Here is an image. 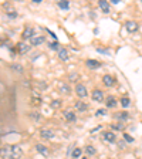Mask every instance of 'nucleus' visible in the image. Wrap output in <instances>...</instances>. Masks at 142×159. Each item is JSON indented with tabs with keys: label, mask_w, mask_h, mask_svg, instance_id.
<instances>
[{
	"label": "nucleus",
	"mask_w": 142,
	"mask_h": 159,
	"mask_svg": "<svg viewBox=\"0 0 142 159\" xmlns=\"http://www.w3.org/2000/svg\"><path fill=\"white\" fill-rule=\"evenodd\" d=\"M23 156V149L19 145H6L0 148V159H20Z\"/></svg>",
	"instance_id": "f257e3e1"
},
{
	"label": "nucleus",
	"mask_w": 142,
	"mask_h": 159,
	"mask_svg": "<svg viewBox=\"0 0 142 159\" xmlns=\"http://www.w3.org/2000/svg\"><path fill=\"white\" fill-rule=\"evenodd\" d=\"M103 139L108 143H114L117 141V135L111 131H107V132H103Z\"/></svg>",
	"instance_id": "f03ea898"
},
{
	"label": "nucleus",
	"mask_w": 142,
	"mask_h": 159,
	"mask_svg": "<svg viewBox=\"0 0 142 159\" xmlns=\"http://www.w3.org/2000/svg\"><path fill=\"white\" fill-rule=\"evenodd\" d=\"M76 93L80 98H85V97L88 95V91H87V88L83 85V84H77L76 85Z\"/></svg>",
	"instance_id": "7ed1b4c3"
},
{
	"label": "nucleus",
	"mask_w": 142,
	"mask_h": 159,
	"mask_svg": "<svg viewBox=\"0 0 142 159\" xmlns=\"http://www.w3.org/2000/svg\"><path fill=\"white\" fill-rule=\"evenodd\" d=\"M91 98L94 99V101H97V102H103L104 99V94H103V91L101 89H94L93 91V94H91Z\"/></svg>",
	"instance_id": "20e7f679"
},
{
	"label": "nucleus",
	"mask_w": 142,
	"mask_h": 159,
	"mask_svg": "<svg viewBox=\"0 0 142 159\" xmlns=\"http://www.w3.org/2000/svg\"><path fill=\"white\" fill-rule=\"evenodd\" d=\"M40 135L41 138H46V139H53L54 138V131L53 129H48V128H44L40 131Z\"/></svg>",
	"instance_id": "39448f33"
},
{
	"label": "nucleus",
	"mask_w": 142,
	"mask_h": 159,
	"mask_svg": "<svg viewBox=\"0 0 142 159\" xmlns=\"http://www.w3.org/2000/svg\"><path fill=\"white\" fill-rule=\"evenodd\" d=\"M34 148H36V151L40 153V155H43V156H48V148L44 145H41V143H36L34 145Z\"/></svg>",
	"instance_id": "423d86ee"
},
{
	"label": "nucleus",
	"mask_w": 142,
	"mask_h": 159,
	"mask_svg": "<svg viewBox=\"0 0 142 159\" xmlns=\"http://www.w3.org/2000/svg\"><path fill=\"white\" fill-rule=\"evenodd\" d=\"M58 89H60V93L61 94H70L71 93V88H70V85L67 83H64V81H60L58 83Z\"/></svg>",
	"instance_id": "0eeeda50"
},
{
	"label": "nucleus",
	"mask_w": 142,
	"mask_h": 159,
	"mask_svg": "<svg viewBox=\"0 0 142 159\" xmlns=\"http://www.w3.org/2000/svg\"><path fill=\"white\" fill-rule=\"evenodd\" d=\"M125 29L128 30L129 33H135V31H138L139 26L135 23V21H126V23H125Z\"/></svg>",
	"instance_id": "6e6552de"
},
{
	"label": "nucleus",
	"mask_w": 142,
	"mask_h": 159,
	"mask_svg": "<svg viewBox=\"0 0 142 159\" xmlns=\"http://www.w3.org/2000/svg\"><path fill=\"white\" fill-rule=\"evenodd\" d=\"M103 83L105 84L107 87H114V84H115V78H114L112 75L107 74V75H104V77H103Z\"/></svg>",
	"instance_id": "1a4fd4ad"
},
{
	"label": "nucleus",
	"mask_w": 142,
	"mask_h": 159,
	"mask_svg": "<svg viewBox=\"0 0 142 159\" xmlns=\"http://www.w3.org/2000/svg\"><path fill=\"white\" fill-rule=\"evenodd\" d=\"M63 115H64V118H66L68 122H76L77 121V115L73 112V111H64Z\"/></svg>",
	"instance_id": "9d476101"
},
{
	"label": "nucleus",
	"mask_w": 142,
	"mask_h": 159,
	"mask_svg": "<svg viewBox=\"0 0 142 159\" xmlns=\"http://www.w3.org/2000/svg\"><path fill=\"white\" fill-rule=\"evenodd\" d=\"M34 37V30L31 27H26L23 31V39L24 40H31Z\"/></svg>",
	"instance_id": "9b49d317"
},
{
	"label": "nucleus",
	"mask_w": 142,
	"mask_h": 159,
	"mask_svg": "<svg viewBox=\"0 0 142 159\" xmlns=\"http://www.w3.org/2000/svg\"><path fill=\"white\" fill-rule=\"evenodd\" d=\"M30 41H31V44H33L34 47H37V46L43 44L44 41H46V37H43V36H34L33 39L30 40Z\"/></svg>",
	"instance_id": "f8f14e48"
},
{
	"label": "nucleus",
	"mask_w": 142,
	"mask_h": 159,
	"mask_svg": "<svg viewBox=\"0 0 142 159\" xmlns=\"http://www.w3.org/2000/svg\"><path fill=\"white\" fill-rule=\"evenodd\" d=\"M58 58L61 60V61H68V58H70L68 50H66V48H60V50H58Z\"/></svg>",
	"instance_id": "ddd939ff"
},
{
	"label": "nucleus",
	"mask_w": 142,
	"mask_h": 159,
	"mask_svg": "<svg viewBox=\"0 0 142 159\" xmlns=\"http://www.w3.org/2000/svg\"><path fill=\"white\" fill-rule=\"evenodd\" d=\"M85 66L88 67V68H91V70H97V68L101 67V63H99V61H95V60H87Z\"/></svg>",
	"instance_id": "4468645a"
},
{
	"label": "nucleus",
	"mask_w": 142,
	"mask_h": 159,
	"mask_svg": "<svg viewBox=\"0 0 142 159\" xmlns=\"http://www.w3.org/2000/svg\"><path fill=\"white\" fill-rule=\"evenodd\" d=\"M74 107H76V109L80 111V112H85L87 109H88V105H87L85 102H83V101H77V102L74 104Z\"/></svg>",
	"instance_id": "2eb2a0df"
},
{
	"label": "nucleus",
	"mask_w": 142,
	"mask_h": 159,
	"mask_svg": "<svg viewBox=\"0 0 142 159\" xmlns=\"http://www.w3.org/2000/svg\"><path fill=\"white\" fill-rule=\"evenodd\" d=\"M105 105H107V108H114V107L117 105V99L114 98L112 95L107 97V99H105Z\"/></svg>",
	"instance_id": "dca6fc26"
},
{
	"label": "nucleus",
	"mask_w": 142,
	"mask_h": 159,
	"mask_svg": "<svg viewBox=\"0 0 142 159\" xmlns=\"http://www.w3.org/2000/svg\"><path fill=\"white\" fill-rule=\"evenodd\" d=\"M17 50H19L20 54H26L27 51L30 50V47L27 46L26 43H19V44H17Z\"/></svg>",
	"instance_id": "f3484780"
},
{
	"label": "nucleus",
	"mask_w": 142,
	"mask_h": 159,
	"mask_svg": "<svg viewBox=\"0 0 142 159\" xmlns=\"http://www.w3.org/2000/svg\"><path fill=\"white\" fill-rule=\"evenodd\" d=\"M98 6L103 9L104 13H109V4H108V2H105V0H99Z\"/></svg>",
	"instance_id": "a211bd4d"
},
{
	"label": "nucleus",
	"mask_w": 142,
	"mask_h": 159,
	"mask_svg": "<svg viewBox=\"0 0 142 159\" xmlns=\"http://www.w3.org/2000/svg\"><path fill=\"white\" fill-rule=\"evenodd\" d=\"M129 118V114L128 112H118V114H115V119H118V121H126V119Z\"/></svg>",
	"instance_id": "6ab92c4d"
},
{
	"label": "nucleus",
	"mask_w": 142,
	"mask_h": 159,
	"mask_svg": "<svg viewBox=\"0 0 142 159\" xmlns=\"http://www.w3.org/2000/svg\"><path fill=\"white\" fill-rule=\"evenodd\" d=\"M81 155H83V149H81V148H76L73 151V153H71V158H73V159H80V158H81Z\"/></svg>",
	"instance_id": "aec40b11"
},
{
	"label": "nucleus",
	"mask_w": 142,
	"mask_h": 159,
	"mask_svg": "<svg viewBox=\"0 0 142 159\" xmlns=\"http://www.w3.org/2000/svg\"><path fill=\"white\" fill-rule=\"evenodd\" d=\"M58 7L60 9H63V10H68V7H70V3L67 2V0H63V2H58Z\"/></svg>",
	"instance_id": "412c9836"
},
{
	"label": "nucleus",
	"mask_w": 142,
	"mask_h": 159,
	"mask_svg": "<svg viewBox=\"0 0 142 159\" xmlns=\"http://www.w3.org/2000/svg\"><path fill=\"white\" fill-rule=\"evenodd\" d=\"M121 105H122L124 108H128V107L131 105V99H129L128 97H124V98L121 99Z\"/></svg>",
	"instance_id": "4be33fe9"
},
{
	"label": "nucleus",
	"mask_w": 142,
	"mask_h": 159,
	"mask_svg": "<svg viewBox=\"0 0 142 159\" xmlns=\"http://www.w3.org/2000/svg\"><path fill=\"white\" fill-rule=\"evenodd\" d=\"M85 152L88 153V155H95V152H97V151H95V148H94V146L88 145V146H87V148H85Z\"/></svg>",
	"instance_id": "5701e85b"
},
{
	"label": "nucleus",
	"mask_w": 142,
	"mask_h": 159,
	"mask_svg": "<svg viewBox=\"0 0 142 159\" xmlns=\"http://www.w3.org/2000/svg\"><path fill=\"white\" fill-rule=\"evenodd\" d=\"M60 105H61V101H60V99H54L53 102H51V108H60Z\"/></svg>",
	"instance_id": "b1692460"
},
{
	"label": "nucleus",
	"mask_w": 142,
	"mask_h": 159,
	"mask_svg": "<svg viewBox=\"0 0 142 159\" xmlns=\"http://www.w3.org/2000/svg\"><path fill=\"white\" fill-rule=\"evenodd\" d=\"M48 47H50V48H51V50H60L58 48V41H53V43H50L48 44Z\"/></svg>",
	"instance_id": "393cba45"
},
{
	"label": "nucleus",
	"mask_w": 142,
	"mask_h": 159,
	"mask_svg": "<svg viewBox=\"0 0 142 159\" xmlns=\"http://www.w3.org/2000/svg\"><path fill=\"white\" fill-rule=\"evenodd\" d=\"M124 141H126V142H129V143H132L134 142V138L131 135H128V134H124Z\"/></svg>",
	"instance_id": "a878e982"
},
{
	"label": "nucleus",
	"mask_w": 142,
	"mask_h": 159,
	"mask_svg": "<svg viewBox=\"0 0 142 159\" xmlns=\"http://www.w3.org/2000/svg\"><path fill=\"white\" fill-rule=\"evenodd\" d=\"M95 115L97 116H104V115H107V109H98L95 112Z\"/></svg>",
	"instance_id": "bb28decb"
},
{
	"label": "nucleus",
	"mask_w": 142,
	"mask_h": 159,
	"mask_svg": "<svg viewBox=\"0 0 142 159\" xmlns=\"http://www.w3.org/2000/svg\"><path fill=\"white\" fill-rule=\"evenodd\" d=\"M11 68H14L16 71H19V73H21V71H23V67L19 66V64H13V66H11Z\"/></svg>",
	"instance_id": "cd10ccee"
},
{
	"label": "nucleus",
	"mask_w": 142,
	"mask_h": 159,
	"mask_svg": "<svg viewBox=\"0 0 142 159\" xmlns=\"http://www.w3.org/2000/svg\"><path fill=\"white\" fill-rule=\"evenodd\" d=\"M7 16H9L10 19H16V17H17V13H16V11H9V13H7Z\"/></svg>",
	"instance_id": "c85d7f7f"
},
{
	"label": "nucleus",
	"mask_w": 142,
	"mask_h": 159,
	"mask_svg": "<svg viewBox=\"0 0 142 159\" xmlns=\"http://www.w3.org/2000/svg\"><path fill=\"white\" fill-rule=\"evenodd\" d=\"M122 128H124V126L121 125V124H119V125H112V129H115V131H121Z\"/></svg>",
	"instance_id": "c756f323"
},
{
	"label": "nucleus",
	"mask_w": 142,
	"mask_h": 159,
	"mask_svg": "<svg viewBox=\"0 0 142 159\" xmlns=\"http://www.w3.org/2000/svg\"><path fill=\"white\" fill-rule=\"evenodd\" d=\"M30 115H31V118H33V119H36V121H39V119H40V116H39L40 114H37V112L36 114H30Z\"/></svg>",
	"instance_id": "7c9ffc66"
},
{
	"label": "nucleus",
	"mask_w": 142,
	"mask_h": 159,
	"mask_svg": "<svg viewBox=\"0 0 142 159\" xmlns=\"http://www.w3.org/2000/svg\"><path fill=\"white\" fill-rule=\"evenodd\" d=\"M97 51H98V53H103V54H109L108 50H103V48H97Z\"/></svg>",
	"instance_id": "2f4dec72"
},
{
	"label": "nucleus",
	"mask_w": 142,
	"mask_h": 159,
	"mask_svg": "<svg viewBox=\"0 0 142 159\" xmlns=\"http://www.w3.org/2000/svg\"><path fill=\"white\" fill-rule=\"evenodd\" d=\"M70 78H71V80H78V75H77V74H71V75H70Z\"/></svg>",
	"instance_id": "473e14b6"
},
{
	"label": "nucleus",
	"mask_w": 142,
	"mask_h": 159,
	"mask_svg": "<svg viewBox=\"0 0 142 159\" xmlns=\"http://www.w3.org/2000/svg\"><path fill=\"white\" fill-rule=\"evenodd\" d=\"M81 159H89V158H81Z\"/></svg>",
	"instance_id": "72a5a7b5"
}]
</instances>
